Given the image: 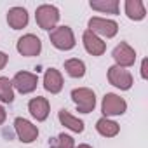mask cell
I'll list each match as a JSON object with an SVG mask.
<instances>
[{"label":"cell","instance_id":"1","mask_svg":"<svg viewBox=\"0 0 148 148\" xmlns=\"http://www.w3.org/2000/svg\"><path fill=\"white\" fill-rule=\"evenodd\" d=\"M59 18H61L59 9L56 5H51V4H42L35 11V21L38 25V28H42L45 32H52L58 26Z\"/></svg>","mask_w":148,"mask_h":148},{"label":"cell","instance_id":"2","mask_svg":"<svg viewBox=\"0 0 148 148\" xmlns=\"http://www.w3.org/2000/svg\"><path fill=\"white\" fill-rule=\"evenodd\" d=\"M49 40L51 44L58 49V51H71L75 47V35H73V30L66 25L63 26H56L52 32H49Z\"/></svg>","mask_w":148,"mask_h":148},{"label":"cell","instance_id":"3","mask_svg":"<svg viewBox=\"0 0 148 148\" xmlns=\"http://www.w3.org/2000/svg\"><path fill=\"white\" fill-rule=\"evenodd\" d=\"M87 30L92 32L94 35H98L99 38H113L119 33V23L113 19H106V18H99L94 16L89 19L87 23Z\"/></svg>","mask_w":148,"mask_h":148},{"label":"cell","instance_id":"4","mask_svg":"<svg viewBox=\"0 0 148 148\" xmlns=\"http://www.w3.org/2000/svg\"><path fill=\"white\" fill-rule=\"evenodd\" d=\"M71 101L80 113H91L96 108V94L89 87H75L71 91Z\"/></svg>","mask_w":148,"mask_h":148},{"label":"cell","instance_id":"5","mask_svg":"<svg viewBox=\"0 0 148 148\" xmlns=\"http://www.w3.org/2000/svg\"><path fill=\"white\" fill-rule=\"evenodd\" d=\"M101 112H103V117H106V119L119 117V115H124L127 112V103L119 94L106 92L103 96V101H101Z\"/></svg>","mask_w":148,"mask_h":148},{"label":"cell","instance_id":"6","mask_svg":"<svg viewBox=\"0 0 148 148\" xmlns=\"http://www.w3.org/2000/svg\"><path fill=\"white\" fill-rule=\"evenodd\" d=\"M106 75H108V82L113 87L120 89V91H129L132 87V84H134V79L131 75V71L125 70V68H120L117 64H113V66L108 68Z\"/></svg>","mask_w":148,"mask_h":148},{"label":"cell","instance_id":"7","mask_svg":"<svg viewBox=\"0 0 148 148\" xmlns=\"http://www.w3.org/2000/svg\"><path fill=\"white\" fill-rule=\"evenodd\" d=\"M16 49L21 56L25 58H33V56H38L40 51H42V40L33 35V33H26L23 37L18 38V44H16Z\"/></svg>","mask_w":148,"mask_h":148},{"label":"cell","instance_id":"8","mask_svg":"<svg viewBox=\"0 0 148 148\" xmlns=\"http://www.w3.org/2000/svg\"><path fill=\"white\" fill-rule=\"evenodd\" d=\"M12 82V87L21 92V94H30L37 89V84H38V75L37 73H32V71H18L14 79L11 80Z\"/></svg>","mask_w":148,"mask_h":148},{"label":"cell","instance_id":"9","mask_svg":"<svg viewBox=\"0 0 148 148\" xmlns=\"http://www.w3.org/2000/svg\"><path fill=\"white\" fill-rule=\"evenodd\" d=\"M112 58L115 61L117 66L120 68H129L136 63V51L127 44V42H120L113 51H112Z\"/></svg>","mask_w":148,"mask_h":148},{"label":"cell","instance_id":"10","mask_svg":"<svg viewBox=\"0 0 148 148\" xmlns=\"http://www.w3.org/2000/svg\"><path fill=\"white\" fill-rule=\"evenodd\" d=\"M14 129H16V134L21 143L30 145V143L37 141V138H38V127L23 117H18L14 120Z\"/></svg>","mask_w":148,"mask_h":148},{"label":"cell","instance_id":"11","mask_svg":"<svg viewBox=\"0 0 148 148\" xmlns=\"http://www.w3.org/2000/svg\"><path fill=\"white\" fill-rule=\"evenodd\" d=\"M28 112H30V115H32L37 122H44V120L49 117L51 103H49L47 98H42V96L32 98V99L28 101Z\"/></svg>","mask_w":148,"mask_h":148},{"label":"cell","instance_id":"12","mask_svg":"<svg viewBox=\"0 0 148 148\" xmlns=\"http://www.w3.org/2000/svg\"><path fill=\"white\" fill-rule=\"evenodd\" d=\"M82 42H84V49L91 56H103L106 52V42H103V38H99L89 30L82 33Z\"/></svg>","mask_w":148,"mask_h":148},{"label":"cell","instance_id":"13","mask_svg":"<svg viewBox=\"0 0 148 148\" xmlns=\"http://www.w3.org/2000/svg\"><path fill=\"white\" fill-rule=\"evenodd\" d=\"M63 86H64V80L61 71L56 68H47L44 73V89L51 94H58L63 91Z\"/></svg>","mask_w":148,"mask_h":148},{"label":"cell","instance_id":"14","mask_svg":"<svg viewBox=\"0 0 148 148\" xmlns=\"http://www.w3.org/2000/svg\"><path fill=\"white\" fill-rule=\"evenodd\" d=\"M28 19H30V16H28V11L25 7L16 5V7H11L7 11V25L12 30H23V28H26Z\"/></svg>","mask_w":148,"mask_h":148},{"label":"cell","instance_id":"15","mask_svg":"<svg viewBox=\"0 0 148 148\" xmlns=\"http://www.w3.org/2000/svg\"><path fill=\"white\" fill-rule=\"evenodd\" d=\"M58 119H59V122H61V125H64L66 129H70V131H73V132H84V129H86V124H84V120H80L79 117H75V115H71L68 110H64V108H61L59 112H58Z\"/></svg>","mask_w":148,"mask_h":148},{"label":"cell","instance_id":"16","mask_svg":"<svg viewBox=\"0 0 148 148\" xmlns=\"http://www.w3.org/2000/svg\"><path fill=\"white\" fill-rule=\"evenodd\" d=\"M124 11L125 16L131 21H141L146 16V7L141 0H125L124 2Z\"/></svg>","mask_w":148,"mask_h":148},{"label":"cell","instance_id":"17","mask_svg":"<svg viewBox=\"0 0 148 148\" xmlns=\"http://www.w3.org/2000/svg\"><path fill=\"white\" fill-rule=\"evenodd\" d=\"M96 131L103 136V138H115L119 132H120V125L112 120V119H106V117H101L98 119L96 122Z\"/></svg>","mask_w":148,"mask_h":148},{"label":"cell","instance_id":"18","mask_svg":"<svg viewBox=\"0 0 148 148\" xmlns=\"http://www.w3.org/2000/svg\"><path fill=\"white\" fill-rule=\"evenodd\" d=\"M64 70L71 79H82L86 75V63L79 58H71L64 61Z\"/></svg>","mask_w":148,"mask_h":148},{"label":"cell","instance_id":"19","mask_svg":"<svg viewBox=\"0 0 148 148\" xmlns=\"http://www.w3.org/2000/svg\"><path fill=\"white\" fill-rule=\"evenodd\" d=\"M89 7L98 12H106V14H119V0H91Z\"/></svg>","mask_w":148,"mask_h":148},{"label":"cell","instance_id":"20","mask_svg":"<svg viewBox=\"0 0 148 148\" xmlns=\"http://www.w3.org/2000/svg\"><path fill=\"white\" fill-rule=\"evenodd\" d=\"M14 101V87L9 77H0V103L11 105Z\"/></svg>","mask_w":148,"mask_h":148},{"label":"cell","instance_id":"21","mask_svg":"<svg viewBox=\"0 0 148 148\" xmlns=\"http://www.w3.org/2000/svg\"><path fill=\"white\" fill-rule=\"evenodd\" d=\"M49 148H75V139H73L70 134H58L54 139L49 141Z\"/></svg>","mask_w":148,"mask_h":148},{"label":"cell","instance_id":"22","mask_svg":"<svg viewBox=\"0 0 148 148\" xmlns=\"http://www.w3.org/2000/svg\"><path fill=\"white\" fill-rule=\"evenodd\" d=\"M7 63H9V56H7L5 52L0 51V70H4V68L7 66Z\"/></svg>","mask_w":148,"mask_h":148},{"label":"cell","instance_id":"23","mask_svg":"<svg viewBox=\"0 0 148 148\" xmlns=\"http://www.w3.org/2000/svg\"><path fill=\"white\" fill-rule=\"evenodd\" d=\"M5 119H7V112H5V108L2 105H0V125L5 122Z\"/></svg>","mask_w":148,"mask_h":148},{"label":"cell","instance_id":"24","mask_svg":"<svg viewBox=\"0 0 148 148\" xmlns=\"http://www.w3.org/2000/svg\"><path fill=\"white\" fill-rule=\"evenodd\" d=\"M146 64H148V61L143 59V63H141V79H146V77H148V75H146Z\"/></svg>","mask_w":148,"mask_h":148},{"label":"cell","instance_id":"25","mask_svg":"<svg viewBox=\"0 0 148 148\" xmlns=\"http://www.w3.org/2000/svg\"><path fill=\"white\" fill-rule=\"evenodd\" d=\"M75 148H92V146L87 145V143H82V145H79V146H75Z\"/></svg>","mask_w":148,"mask_h":148}]
</instances>
